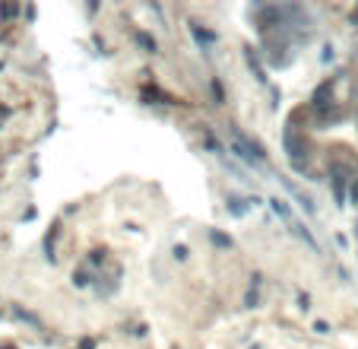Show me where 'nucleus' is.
<instances>
[{"instance_id": "1", "label": "nucleus", "mask_w": 358, "mask_h": 349, "mask_svg": "<svg viewBox=\"0 0 358 349\" xmlns=\"http://www.w3.org/2000/svg\"><path fill=\"white\" fill-rule=\"evenodd\" d=\"M136 41H139V45H143L146 51H155V41L149 38V35H143V32H139V35H136Z\"/></svg>"}, {"instance_id": "2", "label": "nucleus", "mask_w": 358, "mask_h": 349, "mask_svg": "<svg viewBox=\"0 0 358 349\" xmlns=\"http://www.w3.org/2000/svg\"><path fill=\"white\" fill-rule=\"evenodd\" d=\"M213 241H216V244H219V248H232V241H229V238H225V235H219V232H213Z\"/></svg>"}, {"instance_id": "3", "label": "nucleus", "mask_w": 358, "mask_h": 349, "mask_svg": "<svg viewBox=\"0 0 358 349\" xmlns=\"http://www.w3.org/2000/svg\"><path fill=\"white\" fill-rule=\"evenodd\" d=\"M254 349H260V346H254Z\"/></svg>"}]
</instances>
